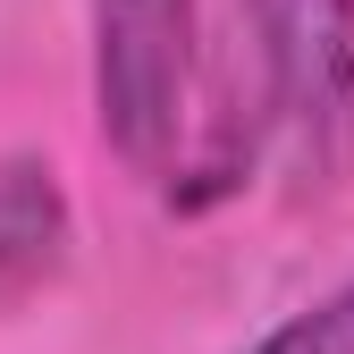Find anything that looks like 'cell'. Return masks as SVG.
I'll return each mask as SVG.
<instances>
[{"label":"cell","instance_id":"2","mask_svg":"<svg viewBox=\"0 0 354 354\" xmlns=\"http://www.w3.org/2000/svg\"><path fill=\"white\" fill-rule=\"evenodd\" d=\"M261 59V144L295 194H321L354 160V0H245Z\"/></svg>","mask_w":354,"mask_h":354},{"label":"cell","instance_id":"4","mask_svg":"<svg viewBox=\"0 0 354 354\" xmlns=\"http://www.w3.org/2000/svg\"><path fill=\"white\" fill-rule=\"evenodd\" d=\"M253 354H354V279L329 287L313 313H295L287 329H270Z\"/></svg>","mask_w":354,"mask_h":354},{"label":"cell","instance_id":"1","mask_svg":"<svg viewBox=\"0 0 354 354\" xmlns=\"http://www.w3.org/2000/svg\"><path fill=\"white\" fill-rule=\"evenodd\" d=\"M93 118L102 144L177 186L203 118V17L194 0H93Z\"/></svg>","mask_w":354,"mask_h":354},{"label":"cell","instance_id":"3","mask_svg":"<svg viewBox=\"0 0 354 354\" xmlns=\"http://www.w3.org/2000/svg\"><path fill=\"white\" fill-rule=\"evenodd\" d=\"M68 245H76V211L51 160L9 152L0 160V313L34 304L68 270Z\"/></svg>","mask_w":354,"mask_h":354}]
</instances>
